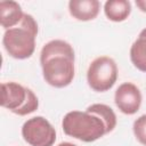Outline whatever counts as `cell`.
<instances>
[{
  "mask_svg": "<svg viewBox=\"0 0 146 146\" xmlns=\"http://www.w3.org/2000/svg\"><path fill=\"white\" fill-rule=\"evenodd\" d=\"M104 13L112 22H123L131 13V3L128 0H108L104 5Z\"/></svg>",
  "mask_w": 146,
  "mask_h": 146,
  "instance_id": "8fae6325",
  "label": "cell"
},
{
  "mask_svg": "<svg viewBox=\"0 0 146 146\" xmlns=\"http://www.w3.org/2000/svg\"><path fill=\"white\" fill-rule=\"evenodd\" d=\"M141 99L139 88L131 82L121 83L115 90L114 103L123 114L132 115L137 113L140 108Z\"/></svg>",
  "mask_w": 146,
  "mask_h": 146,
  "instance_id": "8992f818",
  "label": "cell"
},
{
  "mask_svg": "<svg viewBox=\"0 0 146 146\" xmlns=\"http://www.w3.org/2000/svg\"><path fill=\"white\" fill-rule=\"evenodd\" d=\"M22 136L30 146H52L56 140V130L43 116H34L24 122Z\"/></svg>",
  "mask_w": 146,
  "mask_h": 146,
  "instance_id": "5b68a950",
  "label": "cell"
},
{
  "mask_svg": "<svg viewBox=\"0 0 146 146\" xmlns=\"http://www.w3.org/2000/svg\"><path fill=\"white\" fill-rule=\"evenodd\" d=\"M57 146H78V145L72 144V143H68V141H64V143H60V144L57 145Z\"/></svg>",
  "mask_w": 146,
  "mask_h": 146,
  "instance_id": "2e32d148",
  "label": "cell"
},
{
  "mask_svg": "<svg viewBox=\"0 0 146 146\" xmlns=\"http://www.w3.org/2000/svg\"><path fill=\"white\" fill-rule=\"evenodd\" d=\"M99 10L100 2L98 0H71L68 2V11L78 21H92L97 17Z\"/></svg>",
  "mask_w": 146,
  "mask_h": 146,
  "instance_id": "ba28073f",
  "label": "cell"
},
{
  "mask_svg": "<svg viewBox=\"0 0 146 146\" xmlns=\"http://www.w3.org/2000/svg\"><path fill=\"white\" fill-rule=\"evenodd\" d=\"M65 135L84 143H92L106 135V127L102 119L87 111H71L62 121Z\"/></svg>",
  "mask_w": 146,
  "mask_h": 146,
  "instance_id": "7a4b0ae2",
  "label": "cell"
},
{
  "mask_svg": "<svg viewBox=\"0 0 146 146\" xmlns=\"http://www.w3.org/2000/svg\"><path fill=\"white\" fill-rule=\"evenodd\" d=\"M0 21L5 30H9L18 25L24 16L22 7L16 1H1L0 2Z\"/></svg>",
  "mask_w": 146,
  "mask_h": 146,
  "instance_id": "9c48e42d",
  "label": "cell"
},
{
  "mask_svg": "<svg viewBox=\"0 0 146 146\" xmlns=\"http://www.w3.org/2000/svg\"><path fill=\"white\" fill-rule=\"evenodd\" d=\"M38 24L32 15L24 14L21 23L15 27L6 30L2 36V44L9 56L16 59H26L35 50V38Z\"/></svg>",
  "mask_w": 146,
  "mask_h": 146,
  "instance_id": "6da1fadb",
  "label": "cell"
},
{
  "mask_svg": "<svg viewBox=\"0 0 146 146\" xmlns=\"http://www.w3.org/2000/svg\"><path fill=\"white\" fill-rule=\"evenodd\" d=\"M30 89L17 82H3L1 84V106L17 114L25 105Z\"/></svg>",
  "mask_w": 146,
  "mask_h": 146,
  "instance_id": "52a82bcc",
  "label": "cell"
},
{
  "mask_svg": "<svg viewBox=\"0 0 146 146\" xmlns=\"http://www.w3.org/2000/svg\"><path fill=\"white\" fill-rule=\"evenodd\" d=\"M117 80V65L108 56L95 58L87 71V82L89 87L97 92L110 90Z\"/></svg>",
  "mask_w": 146,
  "mask_h": 146,
  "instance_id": "3957f363",
  "label": "cell"
},
{
  "mask_svg": "<svg viewBox=\"0 0 146 146\" xmlns=\"http://www.w3.org/2000/svg\"><path fill=\"white\" fill-rule=\"evenodd\" d=\"M130 59L137 70L146 73V27L140 31L138 38L132 43Z\"/></svg>",
  "mask_w": 146,
  "mask_h": 146,
  "instance_id": "7c38bea8",
  "label": "cell"
},
{
  "mask_svg": "<svg viewBox=\"0 0 146 146\" xmlns=\"http://www.w3.org/2000/svg\"><path fill=\"white\" fill-rule=\"evenodd\" d=\"M89 113H92L97 116H99L102 119V121L104 122L105 127H106V132H111L114 130V128L116 127V115L114 113V111L105 104H92L90 106L87 107L86 110Z\"/></svg>",
  "mask_w": 146,
  "mask_h": 146,
  "instance_id": "4fadbf2b",
  "label": "cell"
},
{
  "mask_svg": "<svg viewBox=\"0 0 146 146\" xmlns=\"http://www.w3.org/2000/svg\"><path fill=\"white\" fill-rule=\"evenodd\" d=\"M55 56H66L70 58L75 59V55H74V50L73 47L64 41V40H51L49 42H47L40 52V63H43L44 60L55 57Z\"/></svg>",
  "mask_w": 146,
  "mask_h": 146,
  "instance_id": "30bf717a",
  "label": "cell"
},
{
  "mask_svg": "<svg viewBox=\"0 0 146 146\" xmlns=\"http://www.w3.org/2000/svg\"><path fill=\"white\" fill-rule=\"evenodd\" d=\"M44 81L55 88H64L74 79V59L66 56H55L40 63Z\"/></svg>",
  "mask_w": 146,
  "mask_h": 146,
  "instance_id": "277c9868",
  "label": "cell"
},
{
  "mask_svg": "<svg viewBox=\"0 0 146 146\" xmlns=\"http://www.w3.org/2000/svg\"><path fill=\"white\" fill-rule=\"evenodd\" d=\"M136 6L143 13H146V0H136Z\"/></svg>",
  "mask_w": 146,
  "mask_h": 146,
  "instance_id": "9a60e30c",
  "label": "cell"
},
{
  "mask_svg": "<svg viewBox=\"0 0 146 146\" xmlns=\"http://www.w3.org/2000/svg\"><path fill=\"white\" fill-rule=\"evenodd\" d=\"M132 130L135 133L136 139L144 146H146V114L139 116L137 120H135Z\"/></svg>",
  "mask_w": 146,
  "mask_h": 146,
  "instance_id": "5bb4252c",
  "label": "cell"
}]
</instances>
